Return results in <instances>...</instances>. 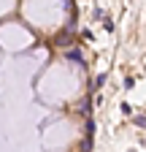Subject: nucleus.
<instances>
[{"label":"nucleus","instance_id":"f257e3e1","mask_svg":"<svg viewBox=\"0 0 146 152\" xmlns=\"http://www.w3.org/2000/svg\"><path fill=\"white\" fill-rule=\"evenodd\" d=\"M68 60H70V63H84L81 49H70V52H68Z\"/></svg>","mask_w":146,"mask_h":152},{"label":"nucleus","instance_id":"f03ea898","mask_svg":"<svg viewBox=\"0 0 146 152\" xmlns=\"http://www.w3.org/2000/svg\"><path fill=\"white\" fill-rule=\"evenodd\" d=\"M135 125H141V128H146V117H135Z\"/></svg>","mask_w":146,"mask_h":152}]
</instances>
